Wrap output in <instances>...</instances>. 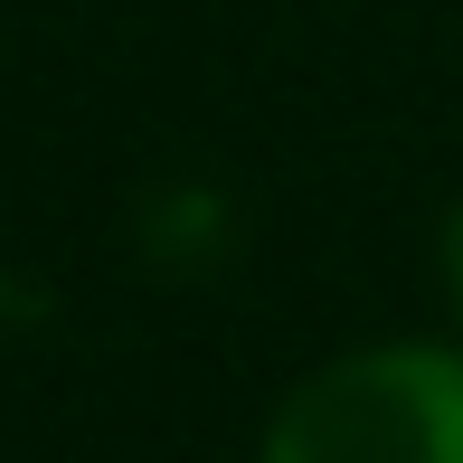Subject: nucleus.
Returning <instances> with one entry per match:
<instances>
[{
	"mask_svg": "<svg viewBox=\"0 0 463 463\" xmlns=\"http://www.w3.org/2000/svg\"><path fill=\"white\" fill-rule=\"evenodd\" d=\"M256 463H463V331L331 350L265 407Z\"/></svg>",
	"mask_w": 463,
	"mask_h": 463,
	"instance_id": "f257e3e1",
	"label": "nucleus"
},
{
	"mask_svg": "<svg viewBox=\"0 0 463 463\" xmlns=\"http://www.w3.org/2000/svg\"><path fill=\"white\" fill-rule=\"evenodd\" d=\"M435 284H445V312H454V331H463V189H454L445 227H435Z\"/></svg>",
	"mask_w": 463,
	"mask_h": 463,
	"instance_id": "f03ea898",
	"label": "nucleus"
}]
</instances>
